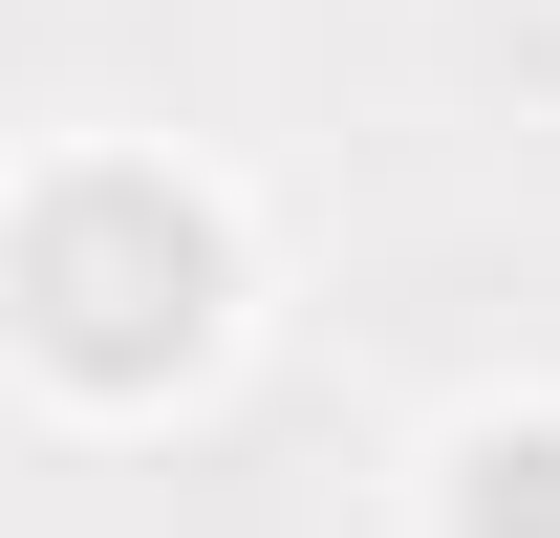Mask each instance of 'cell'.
<instances>
[{
	"instance_id": "1",
	"label": "cell",
	"mask_w": 560,
	"mask_h": 538,
	"mask_svg": "<svg viewBox=\"0 0 560 538\" xmlns=\"http://www.w3.org/2000/svg\"><path fill=\"white\" fill-rule=\"evenodd\" d=\"M22 302H44V344H66L86 388H130V366H173L215 324V215L108 151V173H66V195L22 215Z\"/></svg>"
},
{
	"instance_id": "2",
	"label": "cell",
	"mask_w": 560,
	"mask_h": 538,
	"mask_svg": "<svg viewBox=\"0 0 560 538\" xmlns=\"http://www.w3.org/2000/svg\"><path fill=\"white\" fill-rule=\"evenodd\" d=\"M453 538H560V409H495L453 453Z\"/></svg>"
}]
</instances>
